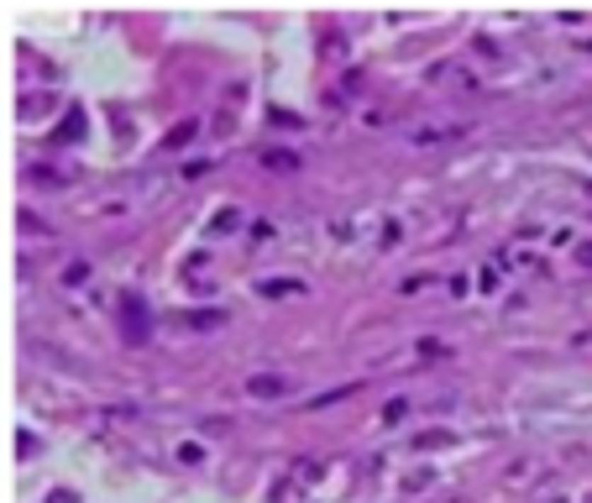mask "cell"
<instances>
[{
  "label": "cell",
  "instance_id": "cell-5",
  "mask_svg": "<svg viewBox=\"0 0 592 503\" xmlns=\"http://www.w3.org/2000/svg\"><path fill=\"white\" fill-rule=\"evenodd\" d=\"M262 163L267 168H299V157H294V152H262Z\"/></svg>",
  "mask_w": 592,
  "mask_h": 503
},
{
  "label": "cell",
  "instance_id": "cell-6",
  "mask_svg": "<svg viewBox=\"0 0 592 503\" xmlns=\"http://www.w3.org/2000/svg\"><path fill=\"white\" fill-rule=\"evenodd\" d=\"M550 503H566V498H550Z\"/></svg>",
  "mask_w": 592,
  "mask_h": 503
},
{
  "label": "cell",
  "instance_id": "cell-3",
  "mask_svg": "<svg viewBox=\"0 0 592 503\" xmlns=\"http://www.w3.org/2000/svg\"><path fill=\"white\" fill-rule=\"evenodd\" d=\"M194 131H199L194 121H184V126H173V131H168V142H163V147H168V152H173V147H184V142H189V137H194Z\"/></svg>",
  "mask_w": 592,
  "mask_h": 503
},
{
  "label": "cell",
  "instance_id": "cell-4",
  "mask_svg": "<svg viewBox=\"0 0 592 503\" xmlns=\"http://www.w3.org/2000/svg\"><path fill=\"white\" fill-rule=\"evenodd\" d=\"M257 294H299V283H289V278H273V283H257Z\"/></svg>",
  "mask_w": 592,
  "mask_h": 503
},
{
  "label": "cell",
  "instance_id": "cell-2",
  "mask_svg": "<svg viewBox=\"0 0 592 503\" xmlns=\"http://www.w3.org/2000/svg\"><path fill=\"white\" fill-rule=\"evenodd\" d=\"M247 393H252V399H278V393H289V383H284V378H273V373H262V378H252V383H247Z\"/></svg>",
  "mask_w": 592,
  "mask_h": 503
},
{
  "label": "cell",
  "instance_id": "cell-1",
  "mask_svg": "<svg viewBox=\"0 0 592 503\" xmlns=\"http://www.w3.org/2000/svg\"><path fill=\"white\" fill-rule=\"evenodd\" d=\"M545 472H550V467H545L540 456H519L514 467L503 472V487H508V493H530L535 482H545Z\"/></svg>",
  "mask_w": 592,
  "mask_h": 503
}]
</instances>
